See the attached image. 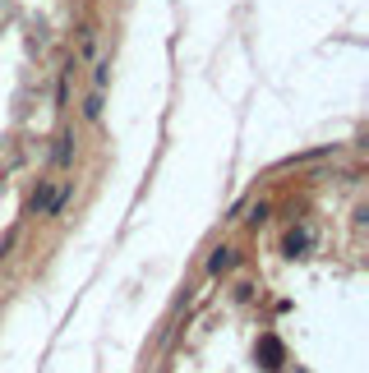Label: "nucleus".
Returning <instances> with one entry per match:
<instances>
[{"instance_id":"1","label":"nucleus","mask_w":369,"mask_h":373,"mask_svg":"<svg viewBox=\"0 0 369 373\" xmlns=\"http://www.w3.org/2000/svg\"><path fill=\"white\" fill-rule=\"evenodd\" d=\"M258 355H263V369H281V341L277 337L258 341Z\"/></svg>"},{"instance_id":"5","label":"nucleus","mask_w":369,"mask_h":373,"mask_svg":"<svg viewBox=\"0 0 369 373\" xmlns=\"http://www.w3.org/2000/svg\"><path fill=\"white\" fill-rule=\"evenodd\" d=\"M83 120H102V92L97 88L88 92V101H83Z\"/></svg>"},{"instance_id":"2","label":"nucleus","mask_w":369,"mask_h":373,"mask_svg":"<svg viewBox=\"0 0 369 373\" xmlns=\"http://www.w3.org/2000/svg\"><path fill=\"white\" fill-rule=\"evenodd\" d=\"M69 162H74V134H60V139H56V171H65V166Z\"/></svg>"},{"instance_id":"4","label":"nucleus","mask_w":369,"mask_h":373,"mask_svg":"<svg viewBox=\"0 0 369 373\" xmlns=\"http://www.w3.org/2000/svg\"><path fill=\"white\" fill-rule=\"evenodd\" d=\"M231 263H235V249H213V258H208V272H213V276H222Z\"/></svg>"},{"instance_id":"6","label":"nucleus","mask_w":369,"mask_h":373,"mask_svg":"<svg viewBox=\"0 0 369 373\" xmlns=\"http://www.w3.org/2000/svg\"><path fill=\"white\" fill-rule=\"evenodd\" d=\"M106 78H111V60H97V65H92V88H106Z\"/></svg>"},{"instance_id":"3","label":"nucleus","mask_w":369,"mask_h":373,"mask_svg":"<svg viewBox=\"0 0 369 373\" xmlns=\"http://www.w3.org/2000/svg\"><path fill=\"white\" fill-rule=\"evenodd\" d=\"M281 249L291 253V258H295V253H305V249H309V226H300V231H286V244H281Z\"/></svg>"}]
</instances>
